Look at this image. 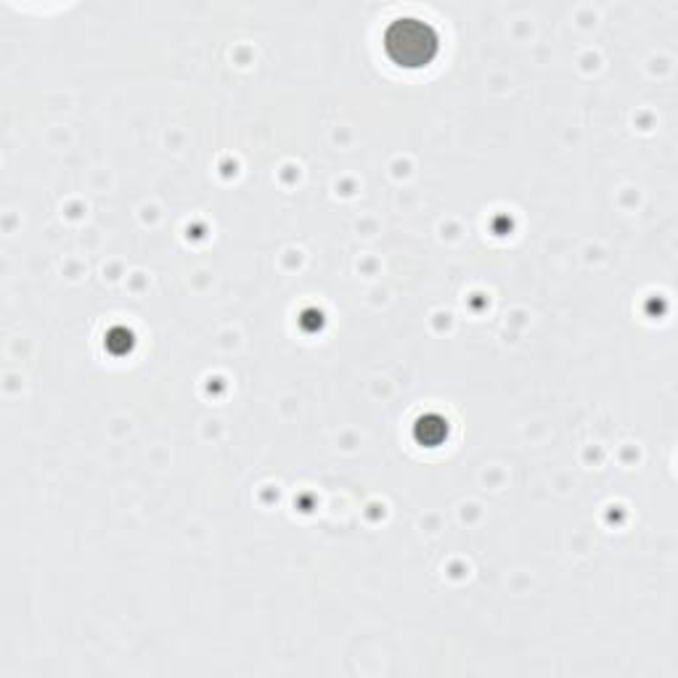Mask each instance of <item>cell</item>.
I'll return each mask as SVG.
<instances>
[{
  "label": "cell",
  "mask_w": 678,
  "mask_h": 678,
  "mask_svg": "<svg viewBox=\"0 0 678 678\" xmlns=\"http://www.w3.org/2000/svg\"><path fill=\"white\" fill-rule=\"evenodd\" d=\"M387 40H390V43H403L406 40V48L396 53V59L403 61L408 67L425 64L435 51L432 30L427 24L413 22V19H400V22L387 32Z\"/></svg>",
  "instance_id": "obj_1"
}]
</instances>
